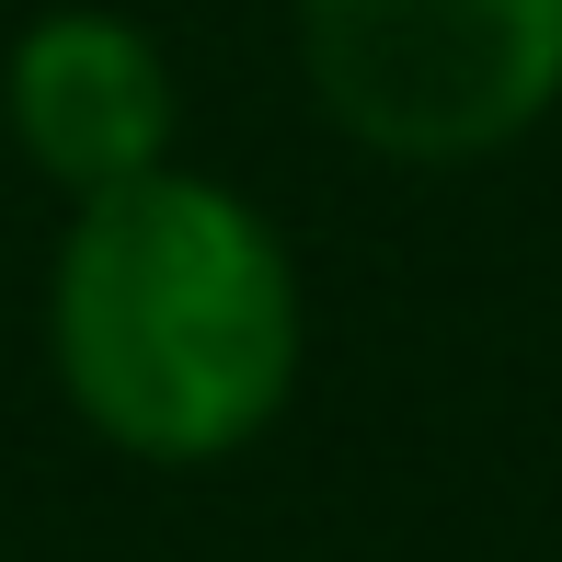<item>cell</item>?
I'll use <instances>...</instances> for the list:
<instances>
[{
  "label": "cell",
  "mask_w": 562,
  "mask_h": 562,
  "mask_svg": "<svg viewBox=\"0 0 562 562\" xmlns=\"http://www.w3.org/2000/svg\"><path fill=\"white\" fill-rule=\"evenodd\" d=\"M299 69L379 161H482L562 104V0H299Z\"/></svg>",
  "instance_id": "2"
},
{
  "label": "cell",
  "mask_w": 562,
  "mask_h": 562,
  "mask_svg": "<svg viewBox=\"0 0 562 562\" xmlns=\"http://www.w3.org/2000/svg\"><path fill=\"white\" fill-rule=\"evenodd\" d=\"M12 138L58 195H115L172 161V69L115 12H46L12 46Z\"/></svg>",
  "instance_id": "3"
},
{
  "label": "cell",
  "mask_w": 562,
  "mask_h": 562,
  "mask_svg": "<svg viewBox=\"0 0 562 562\" xmlns=\"http://www.w3.org/2000/svg\"><path fill=\"white\" fill-rule=\"evenodd\" d=\"M58 391L104 448L149 471H207L288 414L299 379V265L252 195L207 172H138L81 195L46 299Z\"/></svg>",
  "instance_id": "1"
}]
</instances>
